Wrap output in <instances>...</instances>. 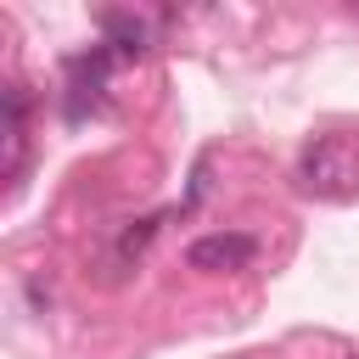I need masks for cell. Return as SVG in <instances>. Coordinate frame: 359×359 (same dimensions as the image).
Segmentation results:
<instances>
[{"mask_svg": "<svg viewBox=\"0 0 359 359\" xmlns=\"http://www.w3.org/2000/svg\"><path fill=\"white\" fill-rule=\"evenodd\" d=\"M297 191L314 202L359 196V135H320L297 157Z\"/></svg>", "mask_w": 359, "mask_h": 359, "instance_id": "6da1fadb", "label": "cell"}, {"mask_svg": "<svg viewBox=\"0 0 359 359\" xmlns=\"http://www.w3.org/2000/svg\"><path fill=\"white\" fill-rule=\"evenodd\" d=\"M252 252H258L252 236H241V230H219V236H196V241L185 247V264L202 269V275H230V269H247Z\"/></svg>", "mask_w": 359, "mask_h": 359, "instance_id": "7a4b0ae2", "label": "cell"}, {"mask_svg": "<svg viewBox=\"0 0 359 359\" xmlns=\"http://www.w3.org/2000/svg\"><path fill=\"white\" fill-rule=\"evenodd\" d=\"M157 224H163V213H146V219H135L123 236H118V247H112V264H135L146 247H151V236H157Z\"/></svg>", "mask_w": 359, "mask_h": 359, "instance_id": "277c9868", "label": "cell"}, {"mask_svg": "<svg viewBox=\"0 0 359 359\" xmlns=\"http://www.w3.org/2000/svg\"><path fill=\"white\" fill-rule=\"evenodd\" d=\"M101 34H107L112 56H140V50H146V22H140L135 11H107V17H101Z\"/></svg>", "mask_w": 359, "mask_h": 359, "instance_id": "3957f363", "label": "cell"}]
</instances>
